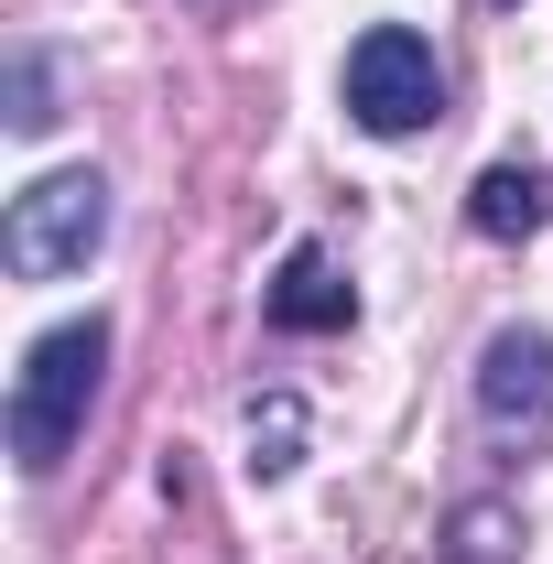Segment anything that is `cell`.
<instances>
[{
    "mask_svg": "<svg viewBox=\"0 0 553 564\" xmlns=\"http://www.w3.org/2000/svg\"><path fill=\"white\" fill-rule=\"evenodd\" d=\"M358 315V293L337 282V261L304 239V250H282V272H272V326H293V337H326V326H347Z\"/></svg>",
    "mask_w": 553,
    "mask_h": 564,
    "instance_id": "cell-5",
    "label": "cell"
},
{
    "mask_svg": "<svg viewBox=\"0 0 553 564\" xmlns=\"http://www.w3.org/2000/svg\"><path fill=\"white\" fill-rule=\"evenodd\" d=\"M467 217H478V239H532V228L553 217V174L543 163H488Z\"/></svg>",
    "mask_w": 553,
    "mask_h": 564,
    "instance_id": "cell-6",
    "label": "cell"
},
{
    "mask_svg": "<svg viewBox=\"0 0 553 564\" xmlns=\"http://www.w3.org/2000/svg\"><path fill=\"white\" fill-rule=\"evenodd\" d=\"M499 11H510V0H499Z\"/></svg>",
    "mask_w": 553,
    "mask_h": 564,
    "instance_id": "cell-9",
    "label": "cell"
},
{
    "mask_svg": "<svg viewBox=\"0 0 553 564\" xmlns=\"http://www.w3.org/2000/svg\"><path fill=\"white\" fill-rule=\"evenodd\" d=\"M98 239H109V174H98V163H66V174L22 185V196H11V228H0V250H11V272H22V282L87 272Z\"/></svg>",
    "mask_w": 553,
    "mask_h": 564,
    "instance_id": "cell-2",
    "label": "cell"
},
{
    "mask_svg": "<svg viewBox=\"0 0 553 564\" xmlns=\"http://www.w3.org/2000/svg\"><path fill=\"white\" fill-rule=\"evenodd\" d=\"M445 109V66H434V44H423L413 22H369L358 44H347V120L380 141L423 131Z\"/></svg>",
    "mask_w": 553,
    "mask_h": 564,
    "instance_id": "cell-3",
    "label": "cell"
},
{
    "mask_svg": "<svg viewBox=\"0 0 553 564\" xmlns=\"http://www.w3.org/2000/svg\"><path fill=\"white\" fill-rule=\"evenodd\" d=\"M98 369H109V315H76V326H44L33 348H22V380H11V456L44 478V467H66L76 423L98 402Z\"/></svg>",
    "mask_w": 553,
    "mask_h": 564,
    "instance_id": "cell-1",
    "label": "cell"
},
{
    "mask_svg": "<svg viewBox=\"0 0 553 564\" xmlns=\"http://www.w3.org/2000/svg\"><path fill=\"white\" fill-rule=\"evenodd\" d=\"M478 413L488 423H553V337L543 326H510L478 358Z\"/></svg>",
    "mask_w": 553,
    "mask_h": 564,
    "instance_id": "cell-4",
    "label": "cell"
},
{
    "mask_svg": "<svg viewBox=\"0 0 553 564\" xmlns=\"http://www.w3.org/2000/svg\"><path fill=\"white\" fill-rule=\"evenodd\" d=\"M55 87H44V55H11V131H44L55 109H44Z\"/></svg>",
    "mask_w": 553,
    "mask_h": 564,
    "instance_id": "cell-8",
    "label": "cell"
},
{
    "mask_svg": "<svg viewBox=\"0 0 553 564\" xmlns=\"http://www.w3.org/2000/svg\"><path fill=\"white\" fill-rule=\"evenodd\" d=\"M293 445H304V413H293V402H250V467H261V478H282V467H293Z\"/></svg>",
    "mask_w": 553,
    "mask_h": 564,
    "instance_id": "cell-7",
    "label": "cell"
}]
</instances>
